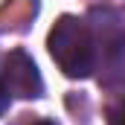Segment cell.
Instances as JSON below:
<instances>
[{"label": "cell", "mask_w": 125, "mask_h": 125, "mask_svg": "<svg viewBox=\"0 0 125 125\" xmlns=\"http://www.w3.org/2000/svg\"><path fill=\"white\" fill-rule=\"evenodd\" d=\"M6 93L18 96V99H38L44 90L41 73L23 50H12L3 61V76H0Z\"/></svg>", "instance_id": "2"}, {"label": "cell", "mask_w": 125, "mask_h": 125, "mask_svg": "<svg viewBox=\"0 0 125 125\" xmlns=\"http://www.w3.org/2000/svg\"><path fill=\"white\" fill-rule=\"evenodd\" d=\"M6 105H9V93H6V87H3V82H0V114L6 111Z\"/></svg>", "instance_id": "4"}, {"label": "cell", "mask_w": 125, "mask_h": 125, "mask_svg": "<svg viewBox=\"0 0 125 125\" xmlns=\"http://www.w3.org/2000/svg\"><path fill=\"white\" fill-rule=\"evenodd\" d=\"M47 47H50V55L61 67L64 76H70V79H87L93 73V64H96L93 38H90V29L84 26V21L73 18V15L58 18L55 26L50 29Z\"/></svg>", "instance_id": "1"}, {"label": "cell", "mask_w": 125, "mask_h": 125, "mask_svg": "<svg viewBox=\"0 0 125 125\" xmlns=\"http://www.w3.org/2000/svg\"><path fill=\"white\" fill-rule=\"evenodd\" d=\"M35 125H55V122H47V119H41V122H35Z\"/></svg>", "instance_id": "5"}, {"label": "cell", "mask_w": 125, "mask_h": 125, "mask_svg": "<svg viewBox=\"0 0 125 125\" xmlns=\"http://www.w3.org/2000/svg\"><path fill=\"white\" fill-rule=\"evenodd\" d=\"M108 125H125V102L108 108Z\"/></svg>", "instance_id": "3"}]
</instances>
